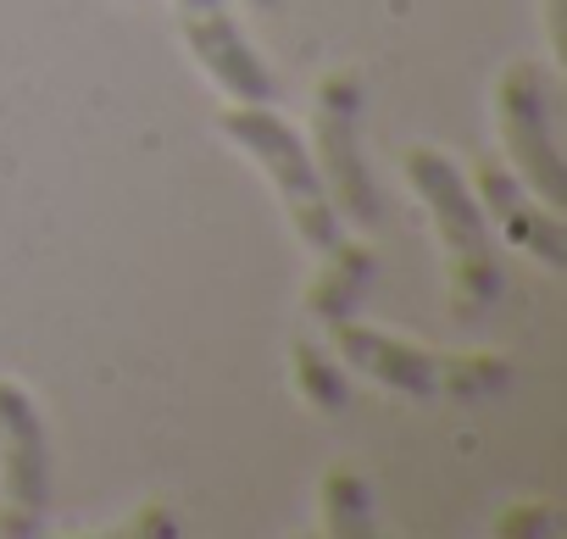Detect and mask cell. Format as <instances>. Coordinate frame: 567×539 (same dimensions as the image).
I'll use <instances>...</instances> for the list:
<instances>
[{"instance_id": "cell-3", "label": "cell", "mask_w": 567, "mask_h": 539, "mask_svg": "<svg viewBox=\"0 0 567 539\" xmlns=\"http://www.w3.org/2000/svg\"><path fill=\"white\" fill-rule=\"evenodd\" d=\"M312 162L323 173V189H329L340 222L373 228L384 217L379 184L362 162V79L346 68L323 73V84L312 95Z\"/></svg>"}, {"instance_id": "cell-11", "label": "cell", "mask_w": 567, "mask_h": 539, "mask_svg": "<svg viewBox=\"0 0 567 539\" xmlns=\"http://www.w3.org/2000/svg\"><path fill=\"white\" fill-rule=\"evenodd\" d=\"M290 373H296V390H301V401H307L312 412L340 417V412L351 406V379H346V367H340L323 345L296 340V345H290Z\"/></svg>"}, {"instance_id": "cell-7", "label": "cell", "mask_w": 567, "mask_h": 539, "mask_svg": "<svg viewBox=\"0 0 567 539\" xmlns=\"http://www.w3.org/2000/svg\"><path fill=\"white\" fill-rule=\"evenodd\" d=\"M484 206L489 222H501L506 245H517L523 256H534L539 267H550V273H561L567 267V228H561V211L545 206L501 156H484L473 167V184H467Z\"/></svg>"}, {"instance_id": "cell-2", "label": "cell", "mask_w": 567, "mask_h": 539, "mask_svg": "<svg viewBox=\"0 0 567 539\" xmlns=\"http://www.w3.org/2000/svg\"><path fill=\"white\" fill-rule=\"evenodd\" d=\"M223 134L267 173V184H272L284 217H290V228L301 234V245H312L323 256V250H334L346 239V222H340V211H334V200L323 189L312 145L301 139L296 123H284L272 112V101H234L223 112Z\"/></svg>"}, {"instance_id": "cell-9", "label": "cell", "mask_w": 567, "mask_h": 539, "mask_svg": "<svg viewBox=\"0 0 567 539\" xmlns=\"http://www.w3.org/2000/svg\"><path fill=\"white\" fill-rule=\"evenodd\" d=\"M373 273H379V256H373L368 245H346V239H340L334 250H323V267H318V279H312V290H307V312H312L318 323L357 318V307H362Z\"/></svg>"}, {"instance_id": "cell-13", "label": "cell", "mask_w": 567, "mask_h": 539, "mask_svg": "<svg viewBox=\"0 0 567 539\" xmlns=\"http://www.w3.org/2000/svg\"><path fill=\"white\" fill-rule=\"evenodd\" d=\"M556 528V511L550 506H512V517L495 522L501 539H517V533H550Z\"/></svg>"}, {"instance_id": "cell-12", "label": "cell", "mask_w": 567, "mask_h": 539, "mask_svg": "<svg viewBox=\"0 0 567 539\" xmlns=\"http://www.w3.org/2000/svg\"><path fill=\"white\" fill-rule=\"evenodd\" d=\"M512 390V362L501 351H451L440 356V395L456 401H489Z\"/></svg>"}, {"instance_id": "cell-8", "label": "cell", "mask_w": 567, "mask_h": 539, "mask_svg": "<svg viewBox=\"0 0 567 539\" xmlns=\"http://www.w3.org/2000/svg\"><path fill=\"white\" fill-rule=\"evenodd\" d=\"M329 329H334V345H340L346 367H357V373H368L384 390L412 395V401H434L440 395V351L406 345V340H395L384 329H368L357 318H340Z\"/></svg>"}, {"instance_id": "cell-15", "label": "cell", "mask_w": 567, "mask_h": 539, "mask_svg": "<svg viewBox=\"0 0 567 539\" xmlns=\"http://www.w3.org/2000/svg\"><path fill=\"white\" fill-rule=\"evenodd\" d=\"M550 45H556V56H561V7L550 0Z\"/></svg>"}, {"instance_id": "cell-1", "label": "cell", "mask_w": 567, "mask_h": 539, "mask_svg": "<svg viewBox=\"0 0 567 539\" xmlns=\"http://www.w3.org/2000/svg\"><path fill=\"white\" fill-rule=\"evenodd\" d=\"M401 173L412 184V195L429 206L434 217V234L445 245V273H451V318L462 329L484 323L495 307H501V290H506V273H501V250L489 239V217L478 206V195L467 189L462 167L434 151V145H412L401 156Z\"/></svg>"}, {"instance_id": "cell-16", "label": "cell", "mask_w": 567, "mask_h": 539, "mask_svg": "<svg viewBox=\"0 0 567 539\" xmlns=\"http://www.w3.org/2000/svg\"><path fill=\"white\" fill-rule=\"evenodd\" d=\"M245 7H256V12H272V7H278V0H245Z\"/></svg>"}, {"instance_id": "cell-10", "label": "cell", "mask_w": 567, "mask_h": 539, "mask_svg": "<svg viewBox=\"0 0 567 539\" xmlns=\"http://www.w3.org/2000/svg\"><path fill=\"white\" fill-rule=\"evenodd\" d=\"M318 511H323V533L329 539H373L379 517H373V489L357 467L334 462L318 484Z\"/></svg>"}, {"instance_id": "cell-4", "label": "cell", "mask_w": 567, "mask_h": 539, "mask_svg": "<svg viewBox=\"0 0 567 539\" xmlns=\"http://www.w3.org/2000/svg\"><path fill=\"white\" fill-rule=\"evenodd\" d=\"M556 106V79L539 62H512L495 79V123L506 139V167L545 200V206H567V162L550 139V112Z\"/></svg>"}, {"instance_id": "cell-5", "label": "cell", "mask_w": 567, "mask_h": 539, "mask_svg": "<svg viewBox=\"0 0 567 539\" xmlns=\"http://www.w3.org/2000/svg\"><path fill=\"white\" fill-rule=\"evenodd\" d=\"M51 511V434L34 395L0 379V539H29Z\"/></svg>"}, {"instance_id": "cell-14", "label": "cell", "mask_w": 567, "mask_h": 539, "mask_svg": "<svg viewBox=\"0 0 567 539\" xmlns=\"http://www.w3.org/2000/svg\"><path fill=\"white\" fill-rule=\"evenodd\" d=\"M117 533H123V539H173V533H178V522H173L162 506H140V517H134V522H123Z\"/></svg>"}, {"instance_id": "cell-6", "label": "cell", "mask_w": 567, "mask_h": 539, "mask_svg": "<svg viewBox=\"0 0 567 539\" xmlns=\"http://www.w3.org/2000/svg\"><path fill=\"white\" fill-rule=\"evenodd\" d=\"M173 18H178L189 56L212 73V84L228 101H278V84L267 62L256 56V45L239 34L228 0H173Z\"/></svg>"}]
</instances>
